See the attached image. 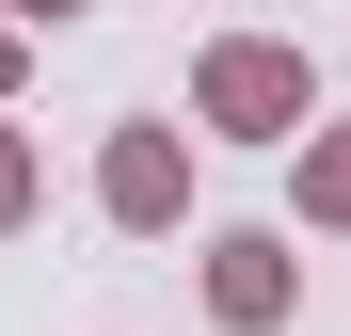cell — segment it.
Wrapping results in <instances>:
<instances>
[{
	"mask_svg": "<svg viewBox=\"0 0 351 336\" xmlns=\"http://www.w3.org/2000/svg\"><path fill=\"white\" fill-rule=\"evenodd\" d=\"M32 192H48V177H32V144L0 128V240H16V224H32Z\"/></svg>",
	"mask_w": 351,
	"mask_h": 336,
	"instance_id": "obj_5",
	"label": "cell"
},
{
	"mask_svg": "<svg viewBox=\"0 0 351 336\" xmlns=\"http://www.w3.org/2000/svg\"><path fill=\"white\" fill-rule=\"evenodd\" d=\"M287 304H304L287 224H223V240H208V320H223V336H287Z\"/></svg>",
	"mask_w": 351,
	"mask_h": 336,
	"instance_id": "obj_2",
	"label": "cell"
},
{
	"mask_svg": "<svg viewBox=\"0 0 351 336\" xmlns=\"http://www.w3.org/2000/svg\"><path fill=\"white\" fill-rule=\"evenodd\" d=\"M96 208L128 224V240L192 224V144H176V128H112V144H96Z\"/></svg>",
	"mask_w": 351,
	"mask_h": 336,
	"instance_id": "obj_3",
	"label": "cell"
},
{
	"mask_svg": "<svg viewBox=\"0 0 351 336\" xmlns=\"http://www.w3.org/2000/svg\"><path fill=\"white\" fill-rule=\"evenodd\" d=\"M287 160H304V224H335V240H351V128H304Z\"/></svg>",
	"mask_w": 351,
	"mask_h": 336,
	"instance_id": "obj_4",
	"label": "cell"
},
{
	"mask_svg": "<svg viewBox=\"0 0 351 336\" xmlns=\"http://www.w3.org/2000/svg\"><path fill=\"white\" fill-rule=\"evenodd\" d=\"M192 128H223V144H304L319 128V65L287 32H223L208 65H192Z\"/></svg>",
	"mask_w": 351,
	"mask_h": 336,
	"instance_id": "obj_1",
	"label": "cell"
},
{
	"mask_svg": "<svg viewBox=\"0 0 351 336\" xmlns=\"http://www.w3.org/2000/svg\"><path fill=\"white\" fill-rule=\"evenodd\" d=\"M0 96H16V16H0Z\"/></svg>",
	"mask_w": 351,
	"mask_h": 336,
	"instance_id": "obj_7",
	"label": "cell"
},
{
	"mask_svg": "<svg viewBox=\"0 0 351 336\" xmlns=\"http://www.w3.org/2000/svg\"><path fill=\"white\" fill-rule=\"evenodd\" d=\"M0 16H16V32H64V16H80V0H0Z\"/></svg>",
	"mask_w": 351,
	"mask_h": 336,
	"instance_id": "obj_6",
	"label": "cell"
}]
</instances>
